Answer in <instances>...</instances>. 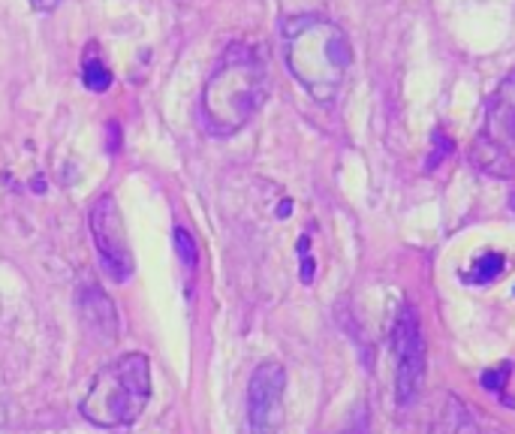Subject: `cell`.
Listing matches in <instances>:
<instances>
[{"label": "cell", "mask_w": 515, "mask_h": 434, "mask_svg": "<svg viewBox=\"0 0 515 434\" xmlns=\"http://www.w3.org/2000/svg\"><path fill=\"white\" fill-rule=\"evenodd\" d=\"M78 311H82L85 326L91 329L103 344H112L118 338V311L112 299L97 290V287H85L78 295Z\"/></svg>", "instance_id": "ba28073f"}, {"label": "cell", "mask_w": 515, "mask_h": 434, "mask_svg": "<svg viewBox=\"0 0 515 434\" xmlns=\"http://www.w3.org/2000/svg\"><path fill=\"white\" fill-rule=\"evenodd\" d=\"M269 67L251 46H230L202 91V118L211 133L230 136L251 121L265 103Z\"/></svg>", "instance_id": "7a4b0ae2"}, {"label": "cell", "mask_w": 515, "mask_h": 434, "mask_svg": "<svg viewBox=\"0 0 515 434\" xmlns=\"http://www.w3.org/2000/svg\"><path fill=\"white\" fill-rule=\"evenodd\" d=\"M503 272H507V256L503 253H482L479 260L470 265V272L464 274V281L477 284V287H485V284L498 281Z\"/></svg>", "instance_id": "8fae6325"}, {"label": "cell", "mask_w": 515, "mask_h": 434, "mask_svg": "<svg viewBox=\"0 0 515 434\" xmlns=\"http://www.w3.org/2000/svg\"><path fill=\"white\" fill-rule=\"evenodd\" d=\"M431 434H479V429L477 422H473L470 410L464 408V401L447 396L440 401L438 413H434Z\"/></svg>", "instance_id": "9c48e42d"}, {"label": "cell", "mask_w": 515, "mask_h": 434, "mask_svg": "<svg viewBox=\"0 0 515 434\" xmlns=\"http://www.w3.org/2000/svg\"><path fill=\"white\" fill-rule=\"evenodd\" d=\"M286 67L316 103H332L353 67V46L338 25L323 16H293L283 22Z\"/></svg>", "instance_id": "6da1fadb"}, {"label": "cell", "mask_w": 515, "mask_h": 434, "mask_svg": "<svg viewBox=\"0 0 515 434\" xmlns=\"http://www.w3.org/2000/svg\"><path fill=\"white\" fill-rule=\"evenodd\" d=\"M510 374H512V365H510V362H500L498 368L482 371V387L489 389V392H494V396H503V389H507Z\"/></svg>", "instance_id": "7c38bea8"}, {"label": "cell", "mask_w": 515, "mask_h": 434, "mask_svg": "<svg viewBox=\"0 0 515 434\" xmlns=\"http://www.w3.org/2000/svg\"><path fill=\"white\" fill-rule=\"evenodd\" d=\"M473 160L491 175L515 172V70L485 106V127L473 148Z\"/></svg>", "instance_id": "277c9868"}, {"label": "cell", "mask_w": 515, "mask_h": 434, "mask_svg": "<svg viewBox=\"0 0 515 434\" xmlns=\"http://www.w3.org/2000/svg\"><path fill=\"white\" fill-rule=\"evenodd\" d=\"M434 145H438V151H434V157L428 160V170H434V166H438V163L443 160V157H447V154L452 151V140H449V136H447V140H443V133H440V130L434 133Z\"/></svg>", "instance_id": "5bb4252c"}, {"label": "cell", "mask_w": 515, "mask_h": 434, "mask_svg": "<svg viewBox=\"0 0 515 434\" xmlns=\"http://www.w3.org/2000/svg\"><path fill=\"white\" fill-rule=\"evenodd\" d=\"M148 398H151V362L145 353H127L97 371L82 401V417L100 429H121L142 417Z\"/></svg>", "instance_id": "3957f363"}, {"label": "cell", "mask_w": 515, "mask_h": 434, "mask_svg": "<svg viewBox=\"0 0 515 434\" xmlns=\"http://www.w3.org/2000/svg\"><path fill=\"white\" fill-rule=\"evenodd\" d=\"M175 253L178 260H181L187 269H193L196 265V244H193V235L184 230V226H178L175 230Z\"/></svg>", "instance_id": "4fadbf2b"}, {"label": "cell", "mask_w": 515, "mask_h": 434, "mask_svg": "<svg viewBox=\"0 0 515 434\" xmlns=\"http://www.w3.org/2000/svg\"><path fill=\"white\" fill-rule=\"evenodd\" d=\"M100 46H88V52L82 57V82L88 91H97V94H103L112 88V73H108V67L103 64V57L100 52H97Z\"/></svg>", "instance_id": "30bf717a"}, {"label": "cell", "mask_w": 515, "mask_h": 434, "mask_svg": "<svg viewBox=\"0 0 515 434\" xmlns=\"http://www.w3.org/2000/svg\"><path fill=\"white\" fill-rule=\"evenodd\" d=\"M57 4H61V0H31V6L36 9V13H52Z\"/></svg>", "instance_id": "2e32d148"}, {"label": "cell", "mask_w": 515, "mask_h": 434, "mask_svg": "<svg viewBox=\"0 0 515 434\" xmlns=\"http://www.w3.org/2000/svg\"><path fill=\"white\" fill-rule=\"evenodd\" d=\"M314 269H316V263L311 260L308 253H304V260H302V281H304V284L314 281Z\"/></svg>", "instance_id": "9a60e30c"}, {"label": "cell", "mask_w": 515, "mask_h": 434, "mask_svg": "<svg viewBox=\"0 0 515 434\" xmlns=\"http://www.w3.org/2000/svg\"><path fill=\"white\" fill-rule=\"evenodd\" d=\"M392 344H395V401H398L401 408H410L416 396L422 392L425 359H428L422 326L410 305L398 314V320H395Z\"/></svg>", "instance_id": "5b68a950"}, {"label": "cell", "mask_w": 515, "mask_h": 434, "mask_svg": "<svg viewBox=\"0 0 515 434\" xmlns=\"http://www.w3.org/2000/svg\"><path fill=\"white\" fill-rule=\"evenodd\" d=\"M286 212H293V202H281V209H277V214H286Z\"/></svg>", "instance_id": "e0dca14e"}, {"label": "cell", "mask_w": 515, "mask_h": 434, "mask_svg": "<svg viewBox=\"0 0 515 434\" xmlns=\"http://www.w3.org/2000/svg\"><path fill=\"white\" fill-rule=\"evenodd\" d=\"M88 223H91V235H94L103 269L112 274L115 281H127L133 274L136 263H133L130 242H127V226H124L121 209H118L112 193L100 196V200L91 205Z\"/></svg>", "instance_id": "8992f818"}, {"label": "cell", "mask_w": 515, "mask_h": 434, "mask_svg": "<svg viewBox=\"0 0 515 434\" xmlns=\"http://www.w3.org/2000/svg\"><path fill=\"white\" fill-rule=\"evenodd\" d=\"M286 368L281 362L256 365L247 383V429L244 434H277L283 422Z\"/></svg>", "instance_id": "52a82bcc"}]
</instances>
